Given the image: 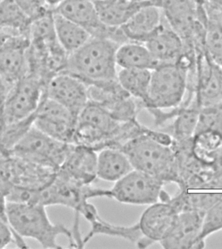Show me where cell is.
<instances>
[{"mask_svg":"<svg viewBox=\"0 0 222 249\" xmlns=\"http://www.w3.org/2000/svg\"><path fill=\"white\" fill-rule=\"evenodd\" d=\"M46 5L50 9H54L64 0H44Z\"/></svg>","mask_w":222,"mask_h":249,"instance_id":"obj_36","label":"cell"},{"mask_svg":"<svg viewBox=\"0 0 222 249\" xmlns=\"http://www.w3.org/2000/svg\"><path fill=\"white\" fill-rule=\"evenodd\" d=\"M99 196L109 197V190L93 188L92 185L77 184L56 172L50 184L42 190L32 192L31 203L46 207L54 205L66 206L72 208L77 215L81 214L92 223L99 215L96 208L89 203V200Z\"/></svg>","mask_w":222,"mask_h":249,"instance_id":"obj_5","label":"cell"},{"mask_svg":"<svg viewBox=\"0 0 222 249\" xmlns=\"http://www.w3.org/2000/svg\"><path fill=\"white\" fill-rule=\"evenodd\" d=\"M32 21L15 0H3L0 3V29L8 36L29 37Z\"/></svg>","mask_w":222,"mask_h":249,"instance_id":"obj_24","label":"cell"},{"mask_svg":"<svg viewBox=\"0 0 222 249\" xmlns=\"http://www.w3.org/2000/svg\"><path fill=\"white\" fill-rule=\"evenodd\" d=\"M13 243H16L15 233L7 221L0 219V249H5Z\"/></svg>","mask_w":222,"mask_h":249,"instance_id":"obj_32","label":"cell"},{"mask_svg":"<svg viewBox=\"0 0 222 249\" xmlns=\"http://www.w3.org/2000/svg\"><path fill=\"white\" fill-rule=\"evenodd\" d=\"M92 1H96V0H92Z\"/></svg>","mask_w":222,"mask_h":249,"instance_id":"obj_38","label":"cell"},{"mask_svg":"<svg viewBox=\"0 0 222 249\" xmlns=\"http://www.w3.org/2000/svg\"><path fill=\"white\" fill-rule=\"evenodd\" d=\"M36 113L18 122L0 125V146L9 155L10 152L34 124Z\"/></svg>","mask_w":222,"mask_h":249,"instance_id":"obj_29","label":"cell"},{"mask_svg":"<svg viewBox=\"0 0 222 249\" xmlns=\"http://www.w3.org/2000/svg\"><path fill=\"white\" fill-rule=\"evenodd\" d=\"M11 87L0 74V116Z\"/></svg>","mask_w":222,"mask_h":249,"instance_id":"obj_34","label":"cell"},{"mask_svg":"<svg viewBox=\"0 0 222 249\" xmlns=\"http://www.w3.org/2000/svg\"><path fill=\"white\" fill-rule=\"evenodd\" d=\"M46 206L26 202H7V219L16 237L15 244L27 248L24 238L34 239L44 249H61L58 237L65 235L70 246L75 247L72 231L63 225L50 221Z\"/></svg>","mask_w":222,"mask_h":249,"instance_id":"obj_2","label":"cell"},{"mask_svg":"<svg viewBox=\"0 0 222 249\" xmlns=\"http://www.w3.org/2000/svg\"><path fill=\"white\" fill-rule=\"evenodd\" d=\"M0 125H1V120H0Z\"/></svg>","mask_w":222,"mask_h":249,"instance_id":"obj_39","label":"cell"},{"mask_svg":"<svg viewBox=\"0 0 222 249\" xmlns=\"http://www.w3.org/2000/svg\"><path fill=\"white\" fill-rule=\"evenodd\" d=\"M44 95L65 107L77 118L89 103L87 84L66 72L56 74L50 79Z\"/></svg>","mask_w":222,"mask_h":249,"instance_id":"obj_12","label":"cell"},{"mask_svg":"<svg viewBox=\"0 0 222 249\" xmlns=\"http://www.w3.org/2000/svg\"><path fill=\"white\" fill-rule=\"evenodd\" d=\"M177 214L167 200L151 204L144 210L137 224L148 247L165 238Z\"/></svg>","mask_w":222,"mask_h":249,"instance_id":"obj_17","label":"cell"},{"mask_svg":"<svg viewBox=\"0 0 222 249\" xmlns=\"http://www.w3.org/2000/svg\"><path fill=\"white\" fill-rule=\"evenodd\" d=\"M144 44L159 66L177 63L185 50L182 38L169 26L165 17L161 26Z\"/></svg>","mask_w":222,"mask_h":249,"instance_id":"obj_18","label":"cell"},{"mask_svg":"<svg viewBox=\"0 0 222 249\" xmlns=\"http://www.w3.org/2000/svg\"><path fill=\"white\" fill-rule=\"evenodd\" d=\"M7 200L6 194L0 189V219L7 221Z\"/></svg>","mask_w":222,"mask_h":249,"instance_id":"obj_35","label":"cell"},{"mask_svg":"<svg viewBox=\"0 0 222 249\" xmlns=\"http://www.w3.org/2000/svg\"><path fill=\"white\" fill-rule=\"evenodd\" d=\"M222 229V196L205 212L199 241L204 245L206 237Z\"/></svg>","mask_w":222,"mask_h":249,"instance_id":"obj_30","label":"cell"},{"mask_svg":"<svg viewBox=\"0 0 222 249\" xmlns=\"http://www.w3.org/2000/svg\"><path fill=\"white\" fill-rule=\"evenodd\" d=\"M172 136L146 128L143 133L127 142L120 150L127 155L132 167L155 177L163 182H178Z\"/></svg>","mask_w":222,"mask_h":249,"instance_id":"obj_1","label":"cell"},{"mask_svg":"<svg viewBox=\"0 0 222 249\" xmlns=\"http://www.w3.org/2000/svg\"><path fill=\"white\" fill-rule=\"evenodd\" d=\"M56 171L50 167L9 155L6 165L5 177L11 188L40 190L52 182Z\"/></svg>","mask_w":222,"mask_h":249,"instance_id":"obj_13","label":"cell"},{"mask_svg":"<svg viewBox=\"0 0 222 249\" xmlns=\"http://www.w3.org/2000/svg\"><path fill=\"white\" fill-rule=\"evenodd\" d=\"M163 18L161 7L146 6L136 11L120 28L129 41L144 44L159 28Z\"/></svg>","mask_w":222,"mask_h":249,"instance_id":"obj_19","label":"cell"},{"mask_svg":"<svg viewBox=\"0 0 222 249\" xmlns=\"http://www.w3.org/2000/svg\"><path fill=\"white\" fill-rule=\"evenodd\" d=\"M222 149V134L206 130L195 133L192 137V152L195 159L211 167Z\"/></svg>","mask_w":222,"mask_h":249,"instance_id":"obj_27","label":"cell"},{"mask_svg":"<svg viewBox=\"0 0 222 249\" xmlns=\"http://www.w3.org/2000/svg\"><path fill=\"white\" fill-rule=\"evenodd\" d=\"M9 157V155H8L0 146V189L5 193L6 196L10 190V186L5 178L6 164Z\"/></svg>","mask_w":222,"mask_h":249,"instance_id":"obj_33","label":"cell"},{"mask_svg":"<svg viewBox=\"0 0 222 249\" xmlns=\"http://www.w3.org/2000/svg\"><path fill=\"white\" fill-rule=\"evenodd\" d=\"M2 1H3V0H0V3H1Z\"/></svg>","mask_w":222,"mask_h":249,"instance_id":"obj_40","label":"cell"},{"mask_svg":"<svg viewBox=\"0 0 222 249\" xmlns=\"http://www.w3.org/2000/svg\"><path fill=\"white\" fill-rule=\"evenodd\" d=\"M204 212L191 210L179 213L160 245L166 249H202L199 241Z\"/></svg>","mask_w":222,"mask_h":249,"instance_id":"obj_14","label":"cell"},{"mask_svg":"<svg viewBox=\"0 0 222 249\" xmlns=\"http://www.w3.org/2000/svg\"><path fill=\"white\" fill-rule=\"evenodd\" d=\"M53 11L83 27L92 37L109 39L119 45L127 41L120 27L103 24L92 0H64Z\"/></svg>","mask_w":222,"mask_h":249,"instance_id":"obj_10","label":"cell"},{"mask_svg":"<svg viewBox=\"0 0 222 249\" xmlns=\"http://www.w3.org/2000/svg\"><path fill=\"white\" fill-rule=\"evenodd\" d=\"M206 15L204 27V48L208 58L222 68V25L220 13L222 7L203 0Z\"/></svg>","mask_w":222,"mask_h":249,"instance_id":"obj_20","label":"cell"},{"mask_svg":"<svg viewBox=\"0 0 222 249\" xmlns=\"http://www.w3.org/2000/svg\"><path fill=\"white\" fill-rule=\"evenodd\" d=\"M29 45V36L11 35L0 48V74L11 87L27 74Z\"/></svg>","mask_w":222,"mask_h":249,"instance_id":"obj_15","label":"cell"},{"mask_svg":"<svg viewBox=\"0 0 222 249\" xmlns=\"http://www.w3.org/2000/svg\"><path fill=\"white\" fill-rule=\"evenodd\" d=\"M93 3L101 22L111 27L122 26L143 7L132 0H96Z\"/></svg>","mask_w":222,"mask_h":249,"instance_id":"obj_22","label":"cell"},{"mask_svg":"<svg viewBox=\"0 0 222 249\" xmlns=\"http://www.w3.org/2000/svg\"><path fill=\"white\" fill-rule=\"evenodd\" d=\"M77 120L67 108L44 95L36 112L34 126L54 139L73 143Z\"/></svg>","mask_w":222,"mask_h":249,"instance_id":"obj_11","label":"cell"},{"mask_svg":"<svg viewBox=\"0 0 222 249\" xmlns=\"http://www.w3.org/2000/svg\"><path fill=\"white\" fill-rule=\"evenodd\" d=\"M132 169L130 160L122 150L105 148L97 152V178L116 182Z\"/></svg>","mask_w":222,"mask_h":249,"instance_id":"obj_21","label":"cell"},{"mask_svg":"<svg viewBox=\"0 0 222 249\" xmlns=\"http://www.w3.org/2000/svg\"><path fill=\"white\" fill-rule=\"evenodd\" d=\"M46 86L38 78L27 74L11 87L4 104L1 124L23 120L37 112Z\"/></svg>","mask_w":222,"mask_h":249,"instance_id":"obj_8","label":"cell"},{"mask_svg":"<svg viewBox=\"0 0 222 249\" xmlns=\"http://www.w3.org/2000/svg\"><path fill=\"white\" fill-rule=\"evenodd\" d=\"M97 152L85 146L74 144L57 173L81 185H92L97 178Z\"/></svg>","mask_w":222,"mask_h":249,"instance_id":"obj_16","label":"cell"},{"mask_svg":"<svg viewBox=\"0 0 222 249\" xmlns=\"http://www.w3.org/2000/svg\"><path fill=\"white\" fill-rule=\"evenodd\" d=\"M188 68L179 62L163 64L152 70L144 108L165 110L182 104L188 89Z\"/></svg>","mask_w":222,"mask_h":249,"instance_id":"obj_6","label":"cell"},{"mask_svg":"<svg viewBox=\"0 0 222 249\" xmlns=\"http://www.w3.org/2000/svg\"><path fill=\"white\" fill-rule=\"evenodd\" d=\"M91 224V231L88 233L87 236L83 238L84 245H85L93 235L103 234L109 236L122 237L134 243L137 245L138 248L144 249L147 247L137 223L130 227H121L107 223L99 217Z\"/></svg>","mask_w":222,"mask_h":249,"instance_id":"obj_28","label":"cell"},{"mask_svg":"<svg viewBox=\"0 0 222 249\" xmlns=\"http://www.w3.org/2000/svg\"><path fill=\"white\" fill-rule=\"evenodd\" d=\"M53 13L56 38L68 54L81 48L91 38V35L83 27L59 14Z\"/></svg>","mask_w":222,"mask_h":249,"instance_id":"obj_25","label":"cell"},{"mask_svg":"<svg viewBox=\"0 0 222 249\" xmlns=\"http://www.w3.org/2000/svg\"><path fill=\"white\" fill-rule=\"evenodd\" d=\"M131 130V123L119 122L102 107L89 102L77 117L73 143L96 152L120 149L130 139Z\"/></svg>","mask_w":222,"mask_h":249,"instance_id":"obj_3","label":"cell"},{"mask_svg":"<svg viewBox=\"0 0 222 249\" xmlns=\"http://www.w3.org/2000/svg\"><path fill=\"white\" fill-rule=\"evenodd\" d=\"M119 46L109 39L91 37L81 48L68 54L63 72L79 78L87 85L116 79Z\"/></svg>","mask_w":222,"mask_h":249,"instance_id":"obj_4","label":"cell"},{"mask_svg":"<svg viewBox=\"0 0 222 249\" xmlns=\"http://www.w3.org/2000/svg\"><path fill=\"white\" fill-rule=\"evenodd\" d=\"M73 145L74 143L54 139L33 124L24 137L10 152L9 155L57 171Z\"/></svg>","mask_w":222,"mask_h":249,"instance_id":"obj_7","label":"cell"},{"mask_svg":"<svg viewBox=\"0 0 222 249\" xmlns=\"http://www.w3.org/2000/svg\"><path fill=\"white\" fill-rule=\"evenodd\" d=\"M206 130H214L222 134V105L200 108L195 133Z\"/></svg>","mask_w":222,"mask_h":249,"instance_id":"obj_31","label":"cell"},{"mask_svg":"<svg viewBox=\"0 0 222 249\" xmlns=\"http://www.w3.org/2000/svg\"><path fill=\"white\" fill-rule=\"evenodd\" d=\"M7 36L8 35H6V33L1 29H0V48L3 46Z\"/></svg>","mask_w":222,"mask_h":249,"instance_id":"obj_37","label":"cell"},{"mask_svg":"<svg viewBox=\"0 0 222 249\" xmlns=\"http://www.w3.org/2000/svg\"><path fill=\"white\" fill-rule=\"evenodd\" d=\"M152 70L121 68L117 73V81L121 87L142 103L144 108L148 101Z\"/></svg>","mask_w":222,"mask_h":249,"instance_id":"obj_26","label":"cell"},{"mask_svg":"<svg viewBox=\"0 0 222 249\" xmlns=\"http://www.w3.org/2000/svg\"><path fill=\"white\" fill-rule=\"evenodd\" d=\"M164 183L142 171L132 169L109 190V198L120 203L151 205L159 202Z\"/></svg>","mask_w":222,"mask_h":249,"instance_id":"obj_9","label":"cell"},{"mask_svg":"<svg viewBox=\"0 0 222 249\" xmlns=\"http://www.w3.org/2000/svg\"><path fill=\"white\" fill-rule=\"evenodd\" d=\"M116 60L117 66L121 68L153 70L159 66L144 43L132 41L119 46Z\"/></svg>","mask_w":222,"mask_h":249,"instance_id":"obj_23","label":"cell"}]
</instances>
